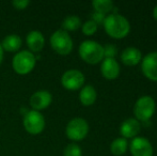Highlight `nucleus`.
Here are the masks:
<instances>
[{"instance_id":"nucleus-17","label":"nucleus","mask_w":157,"mask_h":156,"mask_svg":"<svg viewBox=\"0 0 157 156\" xmlns=\"http://www.w3.org/2000/svg\"><path fill=\"white\" fill-rule=\"evenodd\" d=\"M21 39L17 34H9L3 39L1 43L2 49L8 52H18L19 48L21 47Z\"/></svg>"},{"instance_id":"nucleus-11","label":"nucleus","mask_w":157,"mask_h":156,"mask_svg":"<svg viewBox=\"0 0 157 156\" xmlns=\"http://www.w3.org/2000/svg\"><path fill=\"white\" fill-rule=\"evenodd\" d=\"M52 102V93L47 90H40L36 91L30 97V105L33 110H44L46 109Z\"/></svg>"},{"instance_id":"nucleus-12","label":"nucleus","mask_w":157,"mask_h":156,"mask_svg":"<svg viewBox=\"0 0 157 156\" xmlns=\"http://www.w3.org/2000/svg\"><path fill=\"white\" fill-rule=\"evenodd\" d=\"M101 73L108 80H113L120 75V64L116 58H104L101 63Z\"/></svg>"},{"instance_id":"nucleus-8","label":"nucleus","mask_w":157,"mask_h":156,"mask_svg":"<svg viewBox=\"0 0 157 156\" xmlns=\"http://www.w3.org/2000/svg\"><path fill=\"white\" fill-rule=\"evenodd\" d=\"M61 85L64 89L76 91L81 89L85 85V75L78 70H68L64 72L61 77Z\"/></svg>"},{"instance_id":"nucleus-6","label":"nucleus","mask_w":157,"mask_h":156,"mask_svg":"<svg viewBox=\"0 0 157 156\" xmlns=\"http://www.w3.org/2000/svg\"><path fill=\"white\" fill-rule=\"evenodd\" d=\"M88 133L89 124L83 118H74L66 125V137L73 141H81L87 137Z\"/></svg>"},{"instance_id":"nucleus-14","label":"nucleus","mask_w":157,"mask_h":156,"mask_svg":"<svg viewBox=\"0 0 157 156\" xmlns=\"http://www.w3.org/2000/svg\"><path fill=\"white\" fill-rule=\"evenodd\" d=\"M141 124L137 119L128 118L123 121L120 126V133L123 138H135L138 137V134L140 133Z\"/></svg>"},{"instance_id":"nucleus-7","label":"nucleus","mask_w":157,"mask_h":156,"mask_svg":"<svg viewBox=\"0 0 157 156\" xmlns=\"http://www.w3.org/2000/svg\"><path fill=\"white\" fill-rule=\"evenodd\" d=\"M24 127L26 131L31 135H39L45 128V118L40 111L36 110H28L24 116L23 121Z\"/></svg>"},{"instance_id":"nucleus-27","label":"nucleus","mask_w":157,"mask_h":156,"mask_svg":"<svg viewBox=\"0 0 157 156\" xmlns=\"http://www.w3.org/2000/svg\"><path fill=\"white\" fill-rule=\"evenodd\" d=\"M153 17L157 21V4L154 6V9H153Z\"/></svg>"},{"instance_id":"nucleus-23","label":"nucleus","mask_w":157,"mask_h":156,"mask_svg":"<svg viewBox=\"0 0 157 156\" xmlns=\"http://www.w3.org/2000/svg\"><path fill=\"white\" fill-rule=\"evenodd\" d=\"M117 55V48L116 46L111 44H107L104 46V57L105 58H114Z\"/></svg>"},{"instance_id":"nucleus-25","label":"nucleus","mask_w":157,"mask_h":156,"mask_svg":"<svg viewBox=\"0 0 157 156\" xmlns=\"http://www.w3.org/2000/svg\"><path fill=\"white\" fill-rule=\"evenodd\" d=\"M105 18H106V15L103 14V13L96 12V11H94V12L92 13V18L91 19L94 21L95 24H97V25H99V24H104Z\"/></svg>"},{"instance_id":"nucleus-24","label":"nucleus","mask_w":157,"mask_h":156,"mask_svg":"<svg viewBox=\"0 0 157 156\" xmlns=\"http://www.w3.org/2000/svg\"><path fill=\"white\" fill-rule=\"evenodd\" d=\"M12 4L16 10H25L30 4L29 0H14L12 1Z\"/></svg>"},{"instance_id":"nucleus-5","label":"nucleus","mask_w":157,"mask_h":156,"mask_svg":"<svg viewBox=\"0 0 157 156\" xmlns=\"http://www.w3.org/2000/svg\"><path fill=\"white\" fill-rule=\"evenodd\" d=\"M156 110V103L152 96L143 95L136 101L134 106V115L135 119L140 122L150 120Z\"/></svg>"},{"instance_id":"nucleus-16","label":"nucleus","mask_w":157,"mask_h":156,"mask_svg":"<svg viewBox=\"0 0 157 156\" xmlns=\"http://www.w3.org/2000/svg\"><path fill=\"white\" fill-rule=\"evenodd\" d=\"M97 98V92L92 85H86L80 89L79 101L83 106H91Z\"/></svg>"},{"instance_id":"nucleus-21","label":"nucleus","mask_w":157,"mask_h":156,"mask_svg":"<svg viewBox=\"0 0 157 156\" xmlns=\"http://www.w3.org/2000/svg\"><path fill=\"white\" fill-rule=\"evenodd\" d=\"M63 156H82V150L77 143H70L64 149Z\"/></svg>"},{"instance_id":"nucleus-1","label":"nucleus","mask_w":157,"mask_h":156,"mask_svg":"<svg viewBox=\"0 0 157 156\" xmlns=\"http://www.w3.org/2000/svg\"><path fill=\"white\" fill-rule=\"evenodd\" d=\"M103 26L106 33L113 39L125 38L130 31L128 19L119 13H112L106 16Z\"/></svg>"},{"instance_id":"nucleus-26","label":"nucleus","mask_w":157,"mask_h":156,"mask_svg":"<svg viewBox=\"0 0 157 156\" xmlns=\"http://www.w3.org/2000/svg\"><path fill=\"white\" fill-rule=\"evenodd\" d=\"M3 56H4V50L2 49L1 43H0V64H1L2 61H3Z\"/></svg>"},{"instance_id":"nucleus-3","label":"nucleus","mask_w":157,"mask_h":156,"mask_svg":"<svg viewBox=\"0 0 157 156\" xmlns=\"http://www.w3.org/2000/svg\"><path fill=\"white\" fill-rule=\"evenodd\" d=\"M36 64V57L29 50H21L15 54L12 60L13 70L18 75H27L31 73Z\"/></svg>"},{"instance_id":"nucleus-19","label":"nucleus","mask_w":157,"mask_h":156,"mask_svg":"<svg viewBox=\"0 0 157 156\" xmlns=\"http://www.w3.org/2000/svg\"><path fill=\"white\" fill-rule=\"evenodd\" d=\"M81 27V21L77 15H68L62 21V28L64 31H76Z\"/></svg>"},{"instance_id":"nucleus-9","label":"nucleus","mask_w":157,"mask_h":156,"mask_svg":"<svg viewBox=\"0 0 157 156\" xmlns=\"http://www.w3.org/2000/svg\"><path fill=\"white\" fill-rule=\"evenodd\" d=\"M129 150L132 156H153V146L149 139L144 137L132 138L129 144Z\"/></svg>"},{"instance_id":"nucleus-4","label":"nucleus","mask_w":157,"mask_h":156,"mask_svg":"<svg viewBox=\"0 0 157 156\" xmlns=\"http://www.w3.org/2000/svg\"><path fill=\"white\" fill-rule=\"evenodd\" d=\"M50 47L54 49L58 55L66 56L70 55L74 47L73 39L68 34V32L64 31L63 29H59L52 34L49 39Z\"/></svg>"},{"instance_id":"nucleus-22","label":"nucleus","mask_w":157,"mask_h":156,"mask_svg":"<svg viewBox=\"0 0 157 156\" xmlns=\"http://www.w3.org/2000/svg\"><path fill=\"white\" fill-rule=\"evenodd\" d=\"M97 28H98V25L95 24L92 19H89L81 25V30H82L85 36H93L97 31Z\"/></svg>"},{"instance_id":"nucleus-18","label":"nucleus","mask_w":157,"mask_h":156,"mask_svg":"<svg viewBox=\"0 0 157 156\" xmlns=\"http://www.w3.org/2000/svg\"><path fill=\"white\" fill-rule=\"evenodd\" d=\"M128 148V142L125 138L119 137L116 138L110 144V151L113 155L116 156H121L127 151Z\"/></svg>"},{"instance_id":"nucleus-2","label":"nucleus","mask_w":157,"mask_h":156,"mask_svg":"<svg viewBox=\"0 0 157 156\" xmlns=\"http://www.w3.org/2000/svg\"><path fill=\"white\" fill-rule=\"evenodd\" d=\"M79 56L89 64H97L104 60V46L93 40H86L79 45Z\"/></svg>"},{"instance_id":"nucleus-15","label":"nucleus","mask_w":157,"mask_h":156,"mask_svg":"<svg viewBox=\"0 0 157 156\" xmlns=\"http://www.w3.org/2000/svg\"><path fill=\"white\" fill-rule=\"evenodd\" d=\"M121 60L125 65L134 67V65H137L141 62L142 52L139 48L129 46V47H126L125 49H123L122 54H121Z\"/></svg>"},{"instance_id":"nucleus-10","label":"nucleus","mask_w":157,"mask_h":156,"mask_svg":"<svg viewBox=\"0 0 157 156\" xmlns=\"http://www.w3.org/2000/svg\"><path fill=\"white\" fill-rule=\"evenodd\" d=\"M141 71L143 75L152 81H157V51H152L141 60Z\"/></svg>"},{"instance_id":"nucleus-20","label":"nucleus","mask_w":157,"mask_h":156,"mask_svg":"<svg viewBox=\"0 0 157 156\" xmlns=\"http://www.w3.org/2000/svg\"><path fill=\"white\" fill-rule=\"evenodd\" d=\"M92 6L94 8V11L106 15L113 9V2L111 0H93Z\"/></svg>"},{"instance_id":"nucleus-13","label":"nucleus","mask_w":157,"mask_h":156,"mask_svg":"<svg viewBox=\"0 0 157 156\" xmlns=\"http://www.w3.org/2000/svg\"><path fill=\"white\" fill-rule=\"evenodd\" d=\"M26 43L29 48V51H31L32 54H37L45 46V38L41 31L32 30L26 36Z\"/></svg>"}]
</instances>
